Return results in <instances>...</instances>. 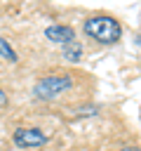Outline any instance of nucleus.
<instances>
[{"label": "nucleus", "mask_w": 141, "mask_h": 151, "mask_svg": "<svg viewBox=\"0 0 141 151\" xmlns=\"http://www.w3.org/2000/svg\"><path fill=\"white\" fill-rule=\"evenodd\" d=\"M63 57H68L70 61H78L80 59V45H75V42L63 45Z\"/></svg>", "instance_id": "423d86ee"}, {"label": "nucleus", "mask_w": 141, "mask_h": 151, "mask_svg": "<svg viewBox=\"0 0 141 151\" xmlns=\"http://www.w3.org/2000/svg\"><path fill=\"white\" fill-rule=\"evenodd\" d=\"M0 59H5V61H16L19 57H16V52H14V47L5 40V38H0Z\"/></svg>", "instance_id": "39448f33"}, {"label": "nucleus", "mask_w": 141, "mask_h": 151, "mask_svg": "<svg viewBox=\"0 0 141 151\" xmlns=\"http://www.w3.org/2000/svg\"><path fill=\"white\" fill-rule=\"evenodd\" d=\"M49 134L42 132L40 127H16L14 130V144L21 149H31V146H42L47 144Z\"/></svg>", "instance_id": "7ed1b4c3"}, {"label": "nucleus", "mask_w": 141, "mask_h": 151, "mask_svg": "<svg viewBox=\"0 0 141 151\" xmlns=\"http://www.w3.org/2000/svg\"><path fill=\"white\" fill-rule=\"evenodd\" d=\"M70 85H73V78L68 76V73H56V76H45V78H40L38 83H35V87H33V94L38 97V99H56V97H61L66 90H70Z\"/></svg>", "instance_id": "f03ea898"}, {"label": "nucleus", "mask_w": 141, "mask_h": 151, "mask_svg": "<svg viewBox=\"0 0 141 151\" xmlns=\"http://www.w3.org/2000/svg\"><path fill=\"white\" fill-rule=\"evenodd\" d=\"M122 151H141V149H136V146H127V149H122Z\"/></svg>", "instance_id": "6e6552de"}, {"label": "nucleus", "mask_w": 141, "mask_h": 151, "mask_svg": "<svg viewBox=\"0 0 141 151\" xmlns=\"http://www.w3.org/2000/svg\"><path fill=\"white\" fill-rule=\"evenodd\" d=\"M5 104H7V94H5V90L0 87V109H2Z\"/></svg>", "instance_id": "0eeeda50"}, {"label": "nucleus", "mask_w": 141, "mask_h": 151, "mask_svg": "<svg viewBox=\"0 0 141 151\" xmlns=\"http://www.w3.org/2000/svg\"><path fill=\"white\" fill-rule=\"evenodd\" d=\"M85 33L89 38H94L96 42H103V45H110V42H118L122 38V26L113 19V17H106V14H96V17H89L85 21Z\"/></svg>", "instance_id": "f257e3e1"}, {"label": "nucleus", "mask_w": 141, "mask_h": 151, "mask_svg": "<svg viewBox=\"0 0 141 151\" xmlns=\"http://www.w3.org/2000/svg\"><path fill=\"white\" fill-rule=\"evenodd\" d=\"M45 38H49L52 42H59V45H68V42H73V38H75V31H73L70 26L56 24V26H49V28H45Z\"/></svg>", "instance_id": "20e7f679"}]
</instances>
